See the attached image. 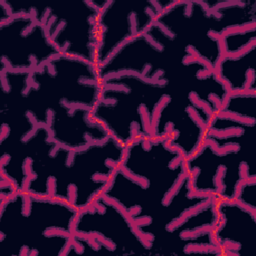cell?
Segmentation results:
<instances>
[{"label":"cell","instance_id":"15","mask_svg":"<svg viewBox=\"0 0 256 256\" xmlns=\"http://www.w3.org/2000/svg\"><path fill=\"white\" fill-rule=\"evenodd\" d=\"M255 53L256 45L220 59L216 72L229 93H256Z\"/></svg>","mask_w":256,"mask_h":256},{"label":"cell","instance_id":"16","mask_svg":"<svg viewBox=\"0 0 256 256\" xmlns=\"http://www.w3.org/2000/svg\"><path fill=\"white\" fill-rule=\"evenodd\" d=\"M218 113L256 123V93H229Z\"/></svg>","mask_w":256,"mask_h":256},{"label":"cell","instance_id":"11","mask_svg":"<svg viewBox=\"0 0 256 256\" xmlns=\"http://www.w3.org/2000/svg\"><path fill=\"white\" fill-rule=\"evenodd\" d=\"M23 98L24 108L39 125L48 129L59 146L77 150L109 137L89 109L43 100L31 92L30 85Z\"/></svg>","mask_w":256,"mask_h":256},{"label":"cell","instance_id":"2","mask_svg":"<svg viewBox=\"0 0 256 256\" xmlns=\"http://www.w3.org/2000/svg\"><path fill=\"white\" fill-rule=\"evenodd\" d=\"M102 84L91 114L109 136L125 146L152 138L156 114L171 88L135 74L113 75Z\"/></svg>","mask_w":256,"mask_h":256},{"label":"cell","instance_id":"10","mask_svg":"<svg viewBox=\"0 0 256 256\" xmlns=\"http://www.w3.org/2000/svg\"><path fill=\"white\" fill-rule=\"evenodd\" d=\"M170 2L171 0H101L95 55L97 68L125 42L146 32Z\"/></svg>","mask_w":256,"mask_h":256},{"label":"cell","instance_id":"12","mask_svg":"<svg viewBox=\"0 0 256 256\" xmlns=\"http://www.w3.org/2000/svg\"><path fill=\"white\" fill-rule=\"evenodd\" d=\"M2 69L31 72L61 55L43 24L31 15L0 20Z\"/></svg>","mask_w":256,"mask_h":256},{"label":"cell","instance_id":"5","mask_svg":"<svg viewBox=\"0 0 256 256\" xmlns=\"http://www.w3.org/2000/svg\"><path fill=\"white\" fill-rule=\"evenodd\" d=\"M101 0L38 6L18 5L21 15H31L45 27L61 55L95 63Z\"/></svg>","mask_w":256,"mask_h":256},{"label":"cell","instance_id":"13","mask_svg":"<svg viewBox=\"0 0 256 256\" xmlns=\"http://www.w3.org/2000/svg\"><path fill=\"white\" fill-rule=\"evenodd\" d=\"M218 222L214 238L221 255H244L254 248L256 211L236 200L216 201Z\"/></svg>","mask_w":256,"mask_h":256},{"label":"cell","instance_id":"6","mask_svg":"<svg viewBox=\"0 0 256 256\" xmlns=\"http://www.w3.org/2000/svg\"><path fill=\"white\" fill-rule=\"evenodd\" d=\"M103 89L98 68L86 60L58 55L30 72V90L39 98L93 110Z\"/></svg>","mask_w":256,"mask_h":256},{"label":"cell","instance_id":"14","mask_svg":"<svg viewBox=\"0 0 256 256\" xmlns=\"http://www.w3.org/2000/svg\"><path fill=\"white\" fill-rule=\"evenodd\" d=\"M210 11L211 31L218 38L256 27V2L254 0L206 1Z\"/></svg>","mask_w":256,"mask_h":256},{"label":"cell","instance_id":"18","mask_svg":"<svg viewBox=\"0 0 256 256\" xmlns=\"http://www.w3.org/2000/svg\"><path fill=\"white\" fill-rule=\"evenodd\" d=\"M235 200L241 205L256 211V180L244 181L238 189Z\"/></svg>","mask_w":256,"mask_h":256},{"label":"cell","instance_id":"1","mask_svg":"<svg viewBox=\"0 0 256 256\" xmlns=\"http://www.w3.org/2000/svg\"><path fill=\"white\" fill-rule=\"evenodd\" d=\"M79 210L53 198L15 192L1 198L0 242L12 255H68Z\"/></svg>","mask_w":256,"mask_h":256},{"label":"cell","instance_id":"8","mask_svg":"<svg viewBox=\"0 0 256 256\" xmlns=\"http://www.w3.org/2000/svg\"><path fill=\"white\" fill-rule=\"evenodd\" d=\"M155 23L181 48L216 70L224 56L221 39L211 31L210 11L205 0H171Z\"/></svg>","mask_w":256,"mask_h":256},{"label":"cell","instance_id":"17","mask_svg":"<svg viewBox=\"0 0 256 256\" xmlns=\"http://www.w3.org/2000/svg\"><path fill=\"white\" fill-rule=\"evenodd\" d=\"M221 42L224 56L243 52L256 45V27L226 34Z\"/></svg>","mask_w":256,"mask_h":256},{"label":"cell","instance_id":"3","mask_svg":"<svg viewBox=\"0 0 256 256\" xmlns=\"http://www.w3.org/2000/svg\"><path fill=\"white\" fill-rule=\"evenodd\" d=\"M126 146L108 138L77 150L59 146L50 186V196L77 210L93 203L120 167Z\"/></svg>","mask_w":256,"mask_h":256},{"label":"cell","instance_id":"7","mask_svg":"<svg viewBox=\"0 0 256 256\" xmlns=\"http://www.w3.org/2000/svg\"><path fill=\"white\" fill-rule=\"evenodd\" d=\"M120 168L161 203L185 178L186 159L165 140L152 137L127 145Z\"/></svg>","mask_w":256,"mask_h":256},{"label":"cell","instance_id":"4","mask_svg":"<svg viewBox=\"0 0 256 256\" xmlns=\"http://www.w3.org/2000/svg\"><path fill=\"white\" fill-rule=\"evenodd\" d=\"M92 253L151 255V247L127 213L101 195L79 210L68 255Z\"/></svg>","mask_w":256,"mask_h":256},{"label":"cell","instance_id":"9","mask_svg":"<svg viewBox=\"0 0 256 256\" xmlns=\"http://www.w3.org/2000/svg\"><path fill=\"white\" fill-rule=\"evenodd\" d=\"M214 115L195 97L171 88L156 114L153 137L165 140L187 159L205 142Z\"/></svg>","mask_w":256,"mask_h":256}]
</instances>
